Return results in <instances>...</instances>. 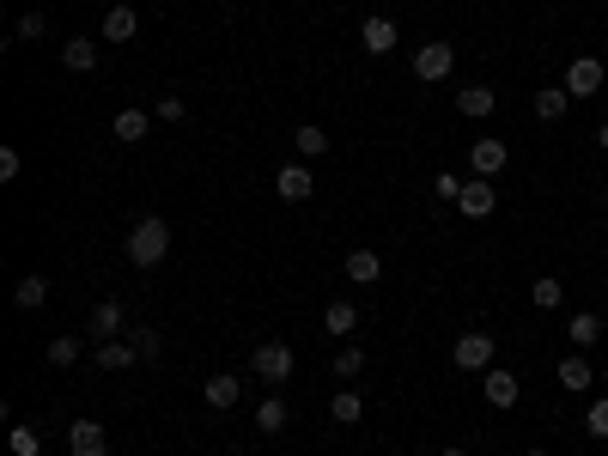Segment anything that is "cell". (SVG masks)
Returning <instances> with one entry per match:
<instances>
[{"instance_id":"7a4b0ae2","label":"cell","mask_w":608,"mask_h":456,"mask_svg":"<svg viewBox=\"0 0 608 456\" xmlns=\"http://www.w3.org/2000/svg\"><path fill=\"white\" fill-rule=\"evenodd\" d=\"M450 359H456V371H493V359H499V341L487 335V329H469V335H456V347H450Z\"/></svg>"},{"instance_id":"74e56055","label":"cell","mask_w":608,"mask_h":456,"mask_svg":"<svg viewBox=\"0 0 608 456\" xmlns=\"http://www.w3.org/2000/svg\"><path fill=\"white\" fill-rule=\"evenodd\" d=\"M596 152H608V122H602V128H596Z\"/></svg>"},{"instance_id":"2e32d148","label":"cell","mask_w":608,"mask_h":456,"mask_svg":"<svg viewBox=\"0 0 608 456\" xmlns=\"http://www.w3.org/2000/svg\"><path fill=\"white\" fill-rule=\"evenodd\" d=\"M104 37H110V43H134V37H140V13L128 7V0H116V7L104 13Z\"/></svg>"},{"instance_id":"6da1fadb","label":"cell","mask_w":608,"mask_h":456,"mask_svg":"<svg viewBox=\"0 0 608 456\" xmlns=\"http://www.w3.org/2000/svg\"><path fill=\"white\" fill-rule=\"evenodd\" d=\"M165 256H171V225H165L159 213H146L134 232H128V262H134V268H159Z\"/></svg>"},{"instance_id":"9c48e42d","label":"cell","mask_w":608,"mask_h":456,"mask_svg":"<svg viewBox=\"0 0 608 456\" xmlns=\"http://www.w3.org/2000/svg\"><path fill=\"white\" fill-rule=\"evenodd\" d=\"M359 43H365V55H396L402 31H396V19H384V13H371V19L359 25Z\"/></svg>"},{"instance_id":"d590c367","label":"cell","mask_w":608,"mask_h":456,"mask_svg":"<svg viewBox=\"0 0 608 456\" xmlns=\"http://www.w3.org/2000/svg\"><path fill=\"white\" fill-rule=\"evenodd\" d=\"M134 353H140V359L159 353V329H134Z\"/></svg>"},{"instance_id":"e575fe53","label":"cell","mask_w":608,"mask_h":456,"mask_svg":"<svg viewBox=\"0 0 608 456\" xmlns=\"http://www.w3.org/2000/svg\"><path fill=\"white\" fill-rule=\"evenodd\" d=\"M152 116H159V122H183V98H177V92H165V98H159V110H152Z\"/></svg>"},{"instance_id":"836d02e7","label":"cell","mask_w":608,"mask_h":456,"mask_svg":"<svg viewBox=\"0 0 608 456\" xmlns=\"http://www.w3.org/2000/svg\"><path fill=\"white\" fill-rule=\"evenodd\" d=\"M359 371H365V353L359 347H341L335 353V377H359Z\"/></svg>"},{"instance_id":"d6a6232c","label":"cell","mask_w":608,"mask_h":456,"mask_svg":"<svg viewBox=\"0 0 608 456\" xmlns=\"http://www.w3.org/2000/svg\"><path fill=\"white\" fill-rule=\"evenodd\" d=\"M463 183H469V177H456V171H438V177H432V195H438V201H456V195H463Z\"/></svg>"},{"instance_id":"44dd1931","label":"cell","mask_w":608,"mask_h":456,"mask_svg":"<svg viewBox=\"0 0 608 456\" xmlns=\"http://www.w3.org/2000/svg\"><path fill=\"white\" fill-rule=\"evenodd\" d=\"M566 110H572V92H566V86H542V92H536V116H542V122H560Z\"/></svg>"},{"instance_id":"4316f807","label":"cell","mask_w":608,"mask_h":456,"mask_svg":"<svg viewBox=\"0 0 608 456\" xmlns=\"http://www.w3.org/2000/svg\"><path fill=\"white\" fill-rule=\"evenodd\" d=\"M43 298H49V280H43V274H25V280L13 286V304H19V311H37Z\"/></svg>"},{"instance_id":"83f0119b","label":"cell","mask_w":608,"mask_h":456,"mask_svg":"<svg viewBox=\"0 0 608 456\" xmlns=\"http://www.w3.org/2000/svg\"><path fill=\"white\" fill-rule=\"evenodd\" d=\"M566 335H572V347H596V341H602V317H596V311H578Z\"/></svg>"},{"instance_id":"8992f818","label":"cell","mask_w":608,"mask_h":456,"mask_svg":"<svg viewBox=\"0 0 608 456\" xmlns=\"http://www.w3.org/2000/svg\"><path fill=\"white\" fill-rule=\"evenodd\" d=\"M505 165H511V146H505V140L481 134V140L469 146V177H487V183H493V177H499Z\"/></svg>"},{"instance_id":"f546056e","label":"cell","mask_w":608,"mask_h":456,"mask_svg":"<svg viewBox=\"0 0 608 456\" xmlns=\"http://www.w3.org/2000/svg\"><path fill=\"white\" fill-rule=\"evenodd\" d=\"M7 444H13V456H43V432L37 426H13Z\"/></svg>"},{"instance_id":"d4e9b609","label":"cell","mask_w":608,"mask_h":456,"mask_svg":"<svg viewBox=\"0 0 608 456\" xmlns=\"http://www.w3.org/2000/svg\"><path fill=\"white\" fill-rule=\"evenodd\" d=\"M323 329H329V335H353V329H359V311H353L347 298H329V311H323Z\"/></svg>"},{"instance_id":"f1b7e54d","label":"cell","mask_w":608,"mask_h":456,"mask_svg":"<svg viewBox=\"0 0 608 456\" xmlns=\"http://www.w3.org/2000/svg\"><path fill=\"white\" fill-rule=\"evenodd\" d=\"M286 420H292V414H286V402H280V396H268V402L256 408V426H262V432H286Z\"/></svg>"},{"instance_id":"f35d334b","label":"cell","mask_w":608,"mask_h":456,"mask_svg":"<svg viewBox=\"0 0 608 456\" xmlns=\"http://www.w3.org/2000/svg\"><path fill=\"white\" fill-rule=\"evenodd\" d=\"M596 384H602V390H608V365H602V371H596Z\"/></svg>"},{"instance_id":"cb8c5ba5","label":"cell","mask_w":608,"mask_h":456,"mask_svg":"<svg viewBox=\"0 0 608 456\" xmlns=\"http://www.w3.org/2000/svg\"><path fill=\"white\" fill-rule=\"evenodd\" d=\"M80 353H86L80 335H55V341H49V365H55V371H73V365H80Z\"/></svg>"},{"instance_id":"ffe728a7","label":"cell","mask_w":608,"mask_h":456,"mask_svg":"<svg viewBox=\"0 0 608 456\" xmlns=\"http://www.w3.org/2000/svg\"><path fill=\"white\" fill-rule=\"evenodd\" d=\"M292 146H298V159H323V152H329V134H323L317 122H298V128H292Z\"/></svg>"},{"instance_id":"30bf717a","label":"cell","mask_w":608,"mask_h":456,"mask_svg":"<svg viewBox=\"0 0 608 456\" xmlns=\"http://www.w3.org/2000/svg\"><path fill=\"white\" fill-rule=\"evenodd\" d=\"M67 450L73 456H110V432L98 420H73L67 426Z\"/></svg>"},{"instance_id":"5bb4252c","label":"cell","mask_w":608,"mask_h":456,"mask_svg":"<svg viewBox=\"0 0 608 456\" xmlns=\"http://www.w3.org/2000/svg\"><path fill=\"white\" fill-rule=\"evenodd\" d=\"M201 396H207V408H219V414H225V408H238V402H244V377L219 371V377H207V390H201Z\"/></svg>"},{"instance_id":"5b68a950","label":"cell","mask_w":608,"mask_h":456,"mask_svg":"<svg viewBox=\"0 0 608 456\" xmlns=\"http://www.w3.org/2000/svg\"><path fill=\"white\" fill-rule=\"evenodd\" d=\"M602 80H608V67H602L596 55H572V67H566V92H572V104L596 98V92H602Z\"/></svg>"},{"instance_id":"8fae6325","label":"cell","mask_w":608,"mask_h":456,"mask_svg":"<svg viewBox=\"0 0 608 456\" xmlns=\"http://www.w3.org/2000/svg\"><path fill=\"white\" fill-rule=\"evenodd\" d=\"M456 207H463L469 219H493V207H499V189H493L487 177H469V183H463V195H456Z\"/></svg>"},{"instance_id":"3957f363","label":"cell","mask_w":608,"mask_h":456,"mask_svg":"<svg viewBox=\"0 0 608 456\" xmlns=\"http://www.w3.org/2000/svg\"><path fill=\"white\" fill-rule=\"evenodd\" d=\"M292 365H298V359H292V347H286V341H262V347L250 353V371L262 377L268 390H280V384H286V377H292Z\"/></svg>"},{"instance_id":"d6986e66","label":"cell","mask_w":608,"mask_h":456,"mask_svg":"<svg viewBox=\"0 0 608 456\" xmlns=\"http://www.w3.org/2000/svg\"><path fill=\"white\" fill-rule=\"evenodd\" d=\"M146 128H152V116H146V110H116V122H110V134H116V140H128V146H140V140H146Z\"/></svg>"},{"instance_id":"1f68e13d","label":"cell","mask_w":608,"mask_h":456,"mask_svg":"<svg viewBox=\"0 0 608 456\" xmlns=\"http://www.w3.org/2000/svg\"><path fill=\"white\" fill-rule=\"evenodd\" d=\"M49 31V19L43 13H19V25H13V43H37Z\"/></svg>"},{"instance_id":"484cf974","label":"cell","mask_w":608,"mask_h":456,"mask_svg":"<svg viewBox=\"0 0 608 456\" xmlns=\"http://www.w3.org/2000/svg\"><path fill=\"white\" fill-rule=\"evenodd\" d=\"M560 298H566V286H560L554 274H542V280H529V304H536V311H560Z\"/></svg>"},{"instance_id":"ab89813d","label":"cell","mask_w":608,"mask_h":456,"mask_svg":"<svg viewBox=\"0 0 608 456\" xmlns=\"http://www.w3.org/2000/svg\"><path fill=\"white\" fill-rule=\"evenodd\" d=\"M444 456H469V450H444Z\"/></svg>"},{"instance_id":"7402d4cb","label":"cell","mask_w":608,"mask_h":456,"mask_svg":"<svg viewBox=\"0 0 608 456\" xmlns=\"http://www.w3.org/2000/svg\"><path fill=\"white\" fill-rule=\"evenodd\" d=\"M134 359H140L134 341H104L98 347V371H134Z\"/></svg>"},{"instance_id":"277c9868","label":"cell","mask_w":608,"mask_h":456,"mask_svg":"<svg viewBox=\"0 0 608 456\" xmlns=\"http://www.w3.org/2000/svg\"><path fill=\"white\" fill-rule=\"evenodd\" d=\"M450 67H456V49L444 43V37H426L420 49H414V73L426 86H438V80H450Z\"/></svg>"},{"instance_id":"ba28073f","label":"cell","mask_w":608,"mask_h":456,"mask_svg":"<svg viewBox=\"0 0 608 456\" xmlns=\"http://www.w3.org/2000/svg\"><path fill=\"white\" fill-rule=\"evenodd\" d=\"M481 396H487V408H517V396H523V384H517V371H505V365L481 371Z\"/></svg>"},{"instance_id":"60d3db41","label":"cell","mask_w":608,"mask_h":456,"mask_svg":"<svg viewBox=\"0 0 608 456\" xmlns=\"http://www.w3.org/2000/svg\"><path fill=\"white\" fill-rule=\"evenodd\" d=\"M529 456H548V450H529Z\"/></svg>"},{"instance_id":"9a60e30c","label":"cell","mask_w":608,"mask_h":456,"mask_svg":"<svg viewBox=\"0 0 608 456\" xmlns=\"http://www.w3.org/2000/svg\"><path fill=\"white\" fill-rule=\"evenodd\" d=\"M554 377H560V390H566V396H584V390L596 384V371H590V359H578V353H566V359L554 365Z\"/></svg>"},{"instance_id":"4fadbf2b","label":"cell","mask_w":608,"mask_h":456,"mask_svg":"<svg viewBox=\"0 0 608 456\" xmlns=\"http://www.w3.org/2000/svg\"><path fill=\"white\" fill-rule=\"evenodd\" d=\"M456 110H463L469 122H487L499 110V92L493 86H456Z\"/></svg>"},{"instance_id":"7c38bea8","label":"cell","mask_w":608,"mask_h":456,"mask_svg":"<svg viewBox=\"0 0 608 456\" xmlns=\"http://www.w3.org/2000/svg\"><path fill=\"white\" fill-rule=\"evenodd\" d=\"M274 189H280V201H311L317 195V177H311V165H280Z\"/></svg>"},{"instance_id":"4dcf8cb0","label":"cell","mask_w":608,"mask_h":456,"mask_svg":"<svg viewBox=\"0 0 608 456\" xmlns=\"http://www.w3.org/2000/svg\"><path fill=\"white\" fill-rule=\"evenodd\" d=\"M584 432H590V438H602V444H608V396H596V402H590V408H584Z\"/></svg>"},{"instance_id":"ac0fdd59","label":"cell","mask_w":608,"mask_h":456,"mask_svg":"<svg viewBox=\"0 0 608 456\" xmlns=\"http://www.w3.org/2000/svg\"><path fill=\"white\" fill-rule=\"evenodd\" d=\"M347 280L353 286H377V280H384V256H377V250H353L347 256Z\"/></svg>"},{"instance_id":"52a82bcc","label":"cell","mask_w":608,"mask_h":456,"mask_svg":"<svg viewBox=\"0 0 608 456\" xmlns=\"http://www.w3.org/2000/svg\"><path fill=\"white\" fill-rule=\"evenodd\" d=\"M122 329H128V311H122L116 298H104L98 311L86 317V341H92V347H104V341H122Z\"/></svg>"},{"instance_id":"603a6c76","label":"cell","mask_w":608,"mask_h":456,"mask_svg":"<svg viewBox=\"0 0 608 456\" xmlns=\"http://www.w3.org/2000/svg\"><path fill=\"white\" fill-rule=\"evenodd\" d=\"M359 414H365L359 390H335V396H329V420H335V426H359Z\"/></svg>"},{"instance_id":"e0dca14e","label":"cell","mask_w":608,"mask_h":456,"mask_svg":"<svg viewBox=\"0 0 608 456\" xmlns=\"http://www.w3.org/2000/svg\"><path fill=\"white\" fill-rule=\"evenodd\" d=\"M61 67H73V73H98V43H92V37H67V43H61Z\"/></svg>"},{"instance_id":"8d00e7d4","label":"cell","mask_w":608,"mask_h":456,"mask_svg":"<svg viewBox=\"0 0 608 456\" xmlns=\"http://www.w3.org/2000/svg\"><path fill=\"white\" fill-rule=\"evenodd\" d=\"M13 177H19V152L0 146V183H13Z\"/></svg>"}]
</instances>
